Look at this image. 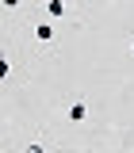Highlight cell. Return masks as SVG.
<instances>
[{"label": "cell", "instance_id": "cell-1", "mask_svg": "<svg viewBox=\"0 0 134 153\" xmlns=\"http://www.w3.org/2000/svg\"><path fill=\"white\" fill-rule=\"evenodd\" d=\"M35 38H38V42H54V27H50V23H38V27H35Z\"/></svg>", "mask_w": 134, "mask_h": 153}, {"label": "cell", "instance_id": "cell-2", "mask_svg": "<svg viewBox=\"0 0 134 153\" xmlns=\"http://www.w3.org/2000/svg\"><path fill=\"white\" fill-rule=\"evenodd\" d=\"M69 119H73V123H84V119H88V107H84V103H73V107H69Z\"/></svg>", "mask_w": 134, "mask_h": 153}, {"label": "cell", "instance_id": "cell-3", "mask_svg": "<svg viewBox=\"0 0 134 153\" xmlns=\"http://www.w3.org/2000/svg\"><path fill=\"white\" fill-rule=\"evenodd\" d=\"M46 16H65V0H46Z\"/></svg>", "mask_w": 134, "mask_h": 153}, {"label": "cell", "instance_id": "cell-4", "mask_svg": "<svg viewBox=\"0 0 134 153\" xmlns=\"http://www.w3.org/2000/svg\"><path fill=\"white\" fill-rule=\"evenodd\" d=\"M23 153H46V149H42V146H27Z\"/></svg>", "mask_w": 134, "mask_h": 153}, {"label": "cell", "instance_id": "cell-5", "mask_svg": "<svg viewBox=\"0 0 134 153\" xmlns=\"http://www.w3.org/2000/svg\"><path fill=\"white\" fill-rule=\"evenodd\" d=\"M4 8H19V0H4Z\"/></svg>", "mask_w": 134, "mask_h": 153}, {"label": "cell", "instance_id": "cell-6", "mask_svg": "<svg viewBox=\"0 0 134 153\" xmlns=\"http://www.w3.org/2000/svg\"><path fill=\"white\" fill-rule=\"evenodd\" d=\"M130 50H134V42H130Z\"/></svg>", "mask_w": 134, "mask_h": 153}]
</instances>
